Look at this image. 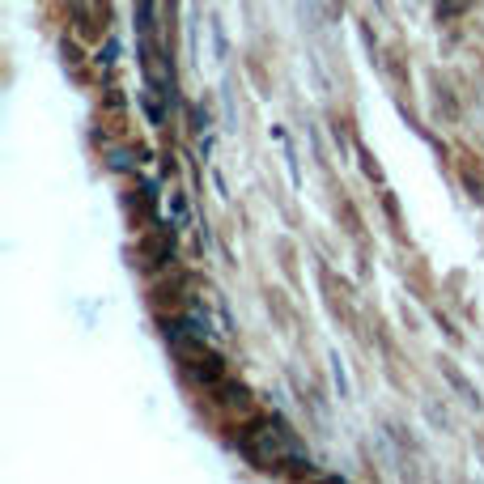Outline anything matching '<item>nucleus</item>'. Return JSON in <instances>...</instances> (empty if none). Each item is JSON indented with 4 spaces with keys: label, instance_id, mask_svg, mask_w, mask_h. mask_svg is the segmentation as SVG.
<instances>
[{
    "label": "nucleus",
    "instance_id": "nucleus-6",
    "mask_svg": "<svg viewBox=\"0 0 484 484\" xmlns=\"http://www.w3.org/2000/svg\"><path fill=\"white\" fill-rule=\"evenodd\" d=\"M115 60H119V43H107V47L98 51V64H102V68H111Z\"/></svg>",
    "mask_w": 484,
    "mask_h": 484
},
{
    "label": "nucleus",
    "instance_id": "nucleus-2",
    "mask_svg": "<svg viewBox=\"0 0 484 484\" xmlns=\"http://www.w3.org/2000/svg\"><path fill=\"white\" fill-rule=\"evenodd\" d=\"M178 366H183V374L196 382V387H204V391H213L217 382L225 378V361L209 348V340H196L187 348H178Z\"/></svg>",
    "mask_w": 484,
    "mask_h": 484
},
{
    "label": "nucleus",
    "instance_id": "nucleus-5",
    "mask_svg": "<svg viewBox=\"0 0 484 484\" xmlns=\"http://www.w3.org/2000/svg\"><path fill=\"white\" fill-rule=\"evenodd\" d=\"M170 213H174V225H187V200L178 191H170Z\"/></svg>",
    "mask_w": 484,
    "mask_h": 484
},
{
    "label": "nucleus",
    "instance_id": "nucleus-7",
    "mask_svg": "<svg viewBox=\"0 0 484 484\" xmlns=\"http://www.w3.org/2000/svg\"><path fill=\"white\" fill-rule=\"evenodd\" d=\"M331 374H336V387H340V395H348V378H344V370H340V357H336V366H331Z\"/></svg>",
    "mask_w": 484,
    "mask_h": 484
},
{
    "label": "nucleus",
    "instance_id": "nucleus-4",
    "mask_svg": "<svg viewBox=\"0 0 484 484\" xmlns=\"http://www.w3.org/2000/svg\"><path fill=\"white\" fill-rule=\"evenodd\" d=\"M213 399H217L221 408H229V412H251V391L242 387V382L221 378L217 387H213Z\"/></svg>",
    "mask_w": 484,
    "mask_h": 484
},
{
    "label": "nucleus",
    "instance_id": "nucleus-1",
    "mask_svg": "<svg viewBox=\"0 0 484 484\" xmlns=\"http://www.w3.org/2000/svg\"><path fill=\"white\" fill-rule=\"evenodd\" d=\"M238 450L246 454V463L260 467V472H272V476H315L311 454L302 450L297 433L285 421H276V417L251 421L238 433Z\"/></svg>",
    "mask_w": 484,
    "mask_h": 484
},
{
    "label": "nucleus",
    "instance_id": "nucleus-3",
    "mask_svg": "<svg viewBox=\"0 0 484 484\" xmlns=\"http://www.w3.org/2000/svg\"><path fill=\"white\" fill-rule=\"evenodd\" d=\"M140 255H145V268H166L174 260V229H158L153 238H145Z\"/></svg>",
    "mask_w": 484,
    "mask_h": 484
}]
</instances>
